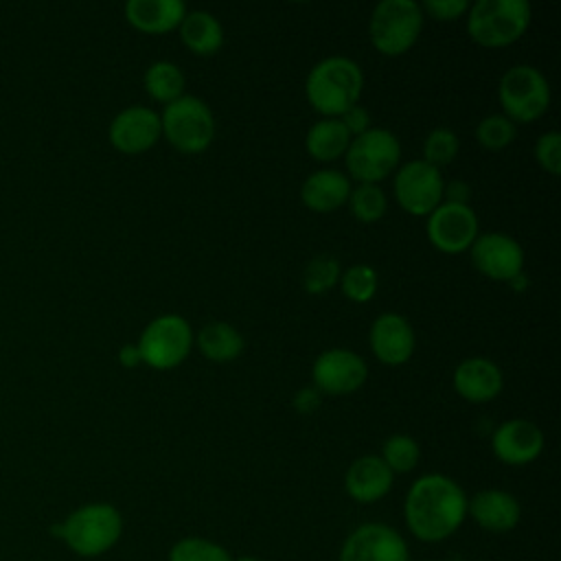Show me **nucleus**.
Listing matches in <instances>:
<instances>
[{
  "instance_id": "30",
  "label": "nucleus",
  "mask_w": 561,
  "mask_h": 561,
  "mask_svg": "<svg viewBox=\"0 0 561 561\" xmlns=\"http://www.w3.org/2000/svg\"><path fill=\"white\" fill-rule=\"evenodd\" d=\"M167 561H232V557L221 543L213 539L182 537L171 546Z\"/></svg>"
},
{
  "instance_id": "21",
  "label": "nucleus",
  "mask_w": 561,
  "mask_h": 561,
  "mask_svg": "<svg viewBox=\"0 0 561 561\" xmlns=\"http://www.w3.org/2000/svg\"><path fill=\"white\" fill-rule=\"evenodd\" d=\"M123 11L131 28L145 35H164L180 26L186 4L182 0H129Z\"/></svg>"
},
{
  "instance_id": "24",
  "label": "nucleus",
  "mask_w": 561,
  "mask_h": 561,
  "mask_svg": "<svg viewBox=\"0 0 561 561\" xmlns=\"http://www.w3.org/2000/svg\"><path fill=\"white\" fill-rule=\"evenodd\" d=\"M351 145V134L340 118H320L307 129L305 149L318 162H333L344 158Z\"/></svg>"
},
{
  "instance_id": "1",
  "label": "nucleus",
  "mask_w": 561,
  "mask_h": 561,
  "mask_svg": "<svg viewBox=\"0 0 561 561\" xmlns=\"http://www.w3.org/2000/svg\"><path fill=\"white\" fill-rule=\"evenodd\" d=\"M467 493L445 473L416 478L403 500L408 530L423 543H438L456 535L467 519Z\"/></svg>"
},
{
  "instance_id": "32",
  "label": "nucleus",
  "mask_w": 561,
  "mask_h": 561,
  "mask_svg": "<svg viewBox=\"0 0 561 561\" xmlns=\"http://www.w3.org/2000/svg\"><path fill=\"white\" fill-rule=\"evenodd\" d=\"M458 149H460L458 136L447 127H436L423 140V158L421 160L440 169V167H447L454 162V158L458 156Z\"/></svg>"
},
{
  "instance_id": "37",
  "label": "nucleus",
  "mask_w": 561,
  "mask_h": 561,
  "mask_svg": "<svg viewBox=\"0 0 561 561\" xmlns=\"http://www.w3.org/2000/svg\"><path fill=\"white\" fill-rule=\"evenodd\" d=\"M469 184L462 180H451L445 182L443 186V202H451V204H469Z\"/></svg>"
},
{
  "instance_id": "27",
  "label": "nucleus",
  "mask_w": 561,
  "mask_h": 561,
  "mask_svg": "<svg viewBox=\"0 0 561 561\" xmlns=\"http://www.w3.org/2000/svg\"><path fill=\"white\" fill-rule=\"evenodd\" d=\"M379 458L386 462V467L397 473H410L416 469L421 460V447L410 434H392L383 440Z\"/></svg>"
},
{
  "instance_id": "40",
  "label": "nucleus",
  "mask_w": 561,
  "mask_h": 561,
  "mask_svg": "<svg viewBox=\"0 0 561 561\" xmlns=\"http://www.w3.org/2000/svg\"><path fill=\"white\" fill-rule=\"evenodd\" d=\"M232 561H263V559L252 557V554H241V557H237V559H232Z\"/></svg>"
},
{
  "instance_id": "11",
  "label": "nucleus",
  "mask_w": 561,
  "mask_h": 561,
  "mask_svg": "<svg viewBox=\"0 0 561 561\" xmlns=\"http://www.w3.org/2000/svg\"><path fill=\"white\" fill-rule=\"evenodd\" d=\"M337 561H410V550L397 528L364 522L344 537Z\"/></svg>"
},
{
  "instance_id": "25",
  "label": "nucleus",
  "mask_w": 561,
  "mask_h": 561,
  "mask_svg": "<svg viewBox=\"0 0 561 561\" xmlns=\"http://www.w3.org/2000/svg\"><path fill=\"white\" fill-rule=\"evenodd\" d=\"M195 344H197V351L206 359L217 362V364L237 359L245 348L243 335L239 333L237 327H232L228 322L204 324L195 335Z\"/></svg>"
},
{
  "instance_id": "2",
  "label": "nucleus",
  "mask_w": 561,
  "mask_h": 561,
  "mask_svg": "<svg viewBox=\"0 0 561 561\" xmlns=\"http://www.w3.org/2000/svg\"><path fill=\"white\" fill-rule=\"evenodd\" d=\"M364 72L357 61L344 55L320 59L307 75L305 96L322 118H340L359 103Z\"/></svg>"
},
{
  "instance_id": "23",
  "label": "nucleus",
  "mask_w": 561,
  "mask_h": 561,
  "mask_svg": "<svg viewBox=\"0 0 561 561\" xmlns=\"http://www.w3.org/2000/svg\"><path fill=\"white\" fill-rule=\"evenodd\" d=\"M182 44L197 57H213L224 46L221 22L202 9L186 11L178 26Z\"/></svg>"
},
{
  "instance_id": "39",
  "label": "nucleus",
  "mask_w": 561,
  "mask_h": 561,
  "mask_svg": "<svg viewBox=\"0 0 561 561\" xmlns=\"http://www.w3.org/2000/svg\"><path fill=\"white\" fill-rule=\"evenodd\" d=\"M118 362L125 366V368H136L140 362V353H138V346L136 344H123L118 348Z\"/></svg>"
},
{
  "instance_id": "35",
  "label": "nucleus",
  "mask_w": 561,
  "mask_h": 561,
  "mask_svg": "<svg viewBox=\"0 0 561 561\" xmlns=\"http://www.w3.org/2000/svg\"><path fill=\"white\" fill-rule=\"evenodd\" d=\"M469 7L471 4L467 0H425L421 4V11L423 15L427 13L430 18L440 22H454L458 18H465Z\"/></svg>"
},
{
  "instance_id": "10",
  "label": "nucleus",
  "mask_w": 561,
  "mask_h": 561,
  "mask_svg": "<svg viewBox=\"0 0 561 561\" xmlns=\"http://www.w3.org/2000/svg\"><path fill=\"white\" fill-rule=\"evenodd\" d=\"M443 186L440 169L423 160L403 162L394 171V199L412 217H427L443 202Z\"/></svg>"
},
{
  "instance_id": "19",
  "label": "nucleus",
  "mask_w": 561,
  "mask_h": 561,
  "mask_svg": "<svg viewBox=\"0 0 561 561\" xmlns=\"http://www.w3.org/2000/svg\"><path fill=\"white\" fill-rule=\"evenodd\" d=\"M394 473L377 454L355 458L344 473V491L357 504H375L390 493Z\"/></svg>"
},
{
  "instance_id": "29",
  "label": "nucleus",
  "mask_w": 561,
  "mask_h": 561,
  "mask_svg": "<svg viewBox=\"0 0 561 561\" xmlns=\"http://www.w3.org/2000/svg\"><path fill=\"white\" fill-rule=\"evenodd\" d=\"M340 261L331 254L313 256L302 272V287L311 296H322L340 283Z\"/></svg>"
},
{
  "instance_id": "34",
  "label": "nucleus",
  "mask_w": 561,
  "mask_h": 561,
  "mask_svg": "<svg viewBox=\"0 0 561 561\" xmlns=\"http://www.w3.org/2000/svg\"><path fill=\"white\" fill-rule=\"evenodd\" d=\"M535 160L548 175L561 173V134L546 131L535 142Z\"/></svg>"
},
{
  "instance_id": "17",
  "label": "nucleus",
  "mask_w": 561,
  "mask_h": 561,
  "mask_svg": "<svg viewBox=\"0 0 561 561\" xmlns=\"http://www.w3.org/2000/svg\"><path fill=\"white\" fill-rule=\"evenodd\" d=\"M368 344L373 355L381 364L401 366L412 357L416 348V335L405 316L397 311H386L373 320L368 331Z\"/></svg>"
},
{
  "instance_id": "33",
  "label": "nucleus",
  "mask_w": 561,
  "mask_h": 561,
  "mask_svg": "<svg viewBox=\"0 0 561 561\" xmlns=\"http://www.w3.org/2000/svg\"><path fill=\"white\" fill-rule=\"evenodd\" d=\"M515 123H511L504 114H489L476 125V140L480 147L489 151H500L515 140Z\"/></svg>"
},
{
  "instance_id": "36",
  "label": "nucleus",
  "mask_w": 561,
  "mask_h": 561,
  "mask_svg": "<svg viewBox=\"0 0 561 561\" xmlns=\"http://www.w3.org/2000/svg\"><path fill=\"white\" fill-rule=\"evenodd\" d=\"M342 125L346 127V131L351 134V138L364 134L370 129V112L364 107V105H353L351 110H346L342 116H340Z\"/></svg>"
},
{
  "instance_id": "7",
  "label": "nucleus",
  "mask_w": 561,
  "mask_h": 561,
  "mask_svg": "<svg viewBox=\"0 0 561 561\" xmlns=\"http://www.w3.org/2000/svg\"><path fill=\"white\" fill-rule=\"evenodd\" d=\"M502 114L511 123H535L550 107V83L541 70L528 64L511 66L497 83Z\"/></svg>"
},
{
  "instance_id": "12",
  "label": "nucleus",
  "mask_w": 561,
  "mask_h": 561,
  "mask_svg": "<svg viewBox=\"0 0 561 561\" xmlns=\"http://www.w3.org/2000/svg\"><path fill=\"white\" fill-rule=\"evenodd\" d=\"M478 217L469 204L440 202L425 224L430 243L443 254H460L471 248L478 232Z\"/></svg>"
},
{
  "instance_id": "28",
  "label": "nucleus",
  "mask_w": 561,
  "mask_h": 561,
  "mask_svg": "<svg viewBox=\"0 0 561 561\" xmlns=\"http://www.w3.org/2000/svg\"><path fill=\"white\" fill-rule=\"evenodd\" d=\"M346 204L353 217L362 224H375L388 210V199L379 184H357L355 188H351Z\"/></svg>"
},
{
  "instance_id": "16",
  "label": "nucleus",
  "mask_w": 561,
  "mask_h": 561,
  "mask_svg": "<svg viewBox=\"0 0 561 561\" xmlns=\"http://www.w3.org/2000/svg\"><path fill=\"white\" fill-rule=\"evenodd\" d=\"M493 456L511 467L535 462L543 451V432L528 419H508L491 434Z\"/></svg>"
},
{
  "instance_id": "4",
  "label": "nucleus",
  "mask_w": 561,
  "mask_h": 561,
  "mask_svg": "<svg viewBox=\"0 0 561 561\" xmlns=\"http://www.w3.org/2000/svg\"><path fill=\"white\" fill-rule=\"evenodd\" d=\"M465 18L471 42L484 48H504L528 31L533 11L526 0H478Z\"/></svg>"
},
{
  "instance_id": "31",
  "label": "nucleus",
  "mask_w": 561,
  "mask_h": 561,
  "mask_svg": "<svg viewBox=\"0 0 561 561\" xmlns=\"http://www.w3.org/2000/svg\"><path fill=\"white\" fill-rule=\"evenodd\" d=\"M379 287L377 272L366 263H355L340 274V289L351 302H368L375 298Z\"/></svg>"
},
{
  "instance_id": "6",
  "label": "nucleus",
  "mask_w": 561,
  "mask_h": 561,
  "mask_svg": "<svg viewBox=\"0 0 561 561\" xmlns=\"http://www.w3.org/2000/svg\"><path fill=\"white\" fill-rule=\"evenodd\" d=\"M423 20L421 4L414 0H381L368 20L370 44L386 57H399L416 44Z\"/></svg>"
},
{
  "instance_id": "20",
  "label": "nucleus",
  "mask_w": 561,
  "mask_h": 561,
  "mask_svg": "<svg viewBox=\"0 0 561 561\" xmlns=\"http://www.w3.org/2000/svg\"><path fill=\"white\" fill-rule=\"evenodd\" d=\"M451 383L456 394L465 401L486 403L502 392L504 377L495 362L486 357H467L456 366Z\"/></svg>"
},
{
  "instance_id": "26",
  "label": "nucleus",
  "mask_w": 561,
  "mask_h": 561,
  "mask_svg": "<svg viewBox=\"0 0 561 561\" xmlns=\"http://www.w3.org/2000/svg\"><path fill=\"white\" fill-rule=\"evenodd\" d=\"M142 85L149 99L167 105L184 94L186 79L180 66H175L173 61H153L142 75Z\"/></svg>"
},
{
  "instance_id": "13",
  "label": "nucleus",
  "mask_w": 561,
  "mask_h": 561,
  "mask_svg": "<svg viewBox=\"0 0 561 561\" xmlns=\"http://www.w3.org/2000/svg\"><path fill=\"white\" fill-rule=\"evenodd\" d=\"M368 379V366L362 355L348 348H327L311 366V381L324 394H351Z\"/></svg>"
},
{
  "instance_id": "18",
  "label": "nucleus",
  "mask_w": 561,
  "mask_h": 561,
  "mask_svg": "<svg viewBox=\"0 0 561 561\" xmlns=\"http://www.w3.org/2000/svg\"><path fill=\"white\" fill-rule=\"evenodd\" d=\"M467 517L491 535L511 533L522 519L519 500L504 489H480L467 500Z\"/></svg>"
},
{
  "instance_id": "8",
  "label": "nucleus",
  "mask_w": 561,
  "mask_h": 561,
  "mask_svg": "<svg viewBox=\"0 0 561 561\" xmlns=\"http://www.w3.org/2000/svg\"><path fill=\"white\" fill-rule=\"evenodd\" d=\"M401 142L399 138L383 127H370L368 131L351 138V145L344 153L348 180L359 184H379L392 171L399 169Z\"/></svg>"
},
{
  "instance_id": "9",
  "label": "nucleus",
  "mask_w": 561,
  "mask_h": 561,
  "mask_svg": "<svg viewBox=\"0 0 561 561\" xmlns=\"http://www.w3.org/2000/svg\"><path fill=\"white\" fill-rule=\"evenodd\" d=\"M136 346L142 364L153 370H171L188 357L193 348V329L186 318L162 313L142 329Z\"/></svg>"
},
{
  "instance_id": "14",
  "label": "nucleus",
  "mask_w": 561,
  "mask_h": 561,
  "mask_svg": "<svg viewBox=\"0 0 561 561\" xmlns=\"http://www.w3.org/2000/svg\"><path fill=\"white\" fill-rule=\"evenodd\" d=\"M471 265L486 278L511 283L524 272L522 245L504 232L478 234L469 248Z\"/></svg>"
},
{
  "instance_id": "38",
  "label": "nucleus",
  "mask_w": 561,
  "mask_h": 561,
  "mask_svg": "<svg viewBox=\"0 0 561 561\" xmlns=\"http://www.w3.org/2000/svg\"><path fill=\"white\" fill-rule=\"evenodd\" d=\"M318 403H320V397H318V390L313 386H307V388L298 390L296 397H294V408L302 414L313 412L318 408Z\"/></svg>"
},
{
  "instance_id": "22",
  "label": "nucleus",
  "mask_w": 561,
  "mask_h": 561,
  "mask_svg": "<svg viewBox=\"0 0 561 561\" xmlns=\"http://www.w3.org/2000/svg\"><path fill=\"white\" fill-rule=\"evenodd\" d=\"M351 180L337 169H320L305 178L300 186L302 204L320 215L333 213L348 202Z\"/></svg>"
},
{
  "instance_id": "15",
  "label": "nucleus",
  "mask_w": 561,
  "mask_h": 561,
  "mask_svg": "<svg viewBox=\"0 0 561 561\" xmlns=\"http://www.w3.org/2000/svg\"><path fill=\"white\" fill-rule=\"evenodd\" d=\"M160 136V114L145 105H129L121 110L107 127L110 145L127 156L149 151Z\"/></svg>"
},
{
  "instance_id": "3",
  "label": "nucleus",
  "mask_w": 561,
  "mask_h": 561,
  "mask_svg": "<svg viewBox=\"0 0 561 561\" xmlns=\"http://www.w3.org/2000/svg\"><path fill=\"white\" fill-rule=\"evenodd\" d=\"M77 557L94 559L110 552L123 535V515L110 502H88L75 508L64 522L50 526Z\"/></svg>"
},
{
  "instance_id": "5",
  "label": "nucleus",
  "mask_w": 561,
  "mask_h": 561,
  "mask_svg": "<svg viewBox=\"0 0 561 561\" xmlns=\"http://www.w3.org/2000/svg\"><path fill=\"white\" fill-rule=\"evenodd\" d=\"M160 127L167 142L180 153H202L215 140V116L208 103L193 94L167 103Z\"/></svg>"
}]
</instances>
